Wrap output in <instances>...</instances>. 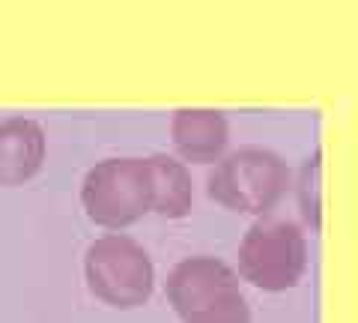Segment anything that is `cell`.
<instances>
[{"label": "cell", "mask_w": 358, "mask_h": 323, "mask_svg": "<svg viewBox=\"0 0 358 323\" xmlns=\"http://www.w3.org/2000/svg\"><path fill=\"white\" fill-rule=\"evenodd\" d=\"M171 138L185 162L212 165L227 150L230 123L215 108H179L171 120Z\"/></svg>", "instance_id": "obj_5"}, {"label": "cell", "mask_w": 358, "mask_h": 323, "mask_svg": "<svg viewBox=\"0 0 358 323\" xmlns=\"http://www.w3.org/2000/svg\"><path fill=\"white\" fill-rule=\"evenodd\" d=\"M308 270V242L296 221L263 216L239 242V273L260 291H289Z\"/></svg>", "instance_id": "obj_4"}, {"label": "cell", "mask_w": 358, "mask_h": 323, "mask_svg": "<svg viewBox=\"0 0 358 323\" xmlns=\"http://www.w3.org/2000/svg\"><path fill=\"white\" fill-rule=\"evenodd\" d=\"M81 204L102 228H129L152 209V171L147 159L120 156L87 171L81 183Z\"/></svg>", "instance_id": "obj_2"}, {"label": "cell", "mask_w": 358, "mask_h": 323, "mask_svg": "<svg viewBox=\"0 0 358 323\" xmlns=\"http://www.w3.org/2000/svg\"><path fill=\"white\" fill-rule=\"evenodd\" d=\"M45 129L30 117L0 123V186H21L42 171Z\"/></svg>", "instance_id": "obj_6"}, {"label": "cell", "mask_w": 358, "mask_h": 323, "mask_svg": "<svg viewBox=\"0 0 358 323\" xmlns=\"http://www.w3.org/2000/svg\"><path fill=\"white\" fill-rule=\"evenodd\" d=\"M150 171H152V209L164 219H182L194 204V188L192 174L179 159L164 153L150 156Z\"/></svg>", "instance_id": "obj_7"}, {"label": "cell", "mask_w": 358, "mask_h": 323, "mask_svg": "<svg viewBox=\"0 0 358 323\" xmlns=\"http://www.w3.org/2000/svg\"><path fill=\"white\" fill-rule=\"evenodd\" d=\"M179 317H182V323H251V308L242 296V287L227 284L215 294L197 299Z\"/></svg>", "instance_id": "obj_8"}, {"label": "cell", "mask_w": 358, "mask_h": 323, "mask_svg": "<svg viewBox=\"0 0 358 323\" xmlns=\"http://www.w3.org/2000/svg\"><path fill=\"white\" fill-rule=\"evenodd\" d=\"M289 188V165L268 147H239L212 165L206 192L215 204L233 213L266 216Z\"/></svg>", "instance_id": "obj_1"}, {"label": "cell", "mask_w": 358, "mask_h": 323, "mask_svg": "<svg viewBox=\"0 0 358 323\" xmlns=\"http://www.w3.org/2000/svg\"><path fill=\"white\" fill-rule=\"evenodd\" d=\"M84 275L93 296L110 308H138L150 303L155 284L150 254L126 233H105L90 242Z\"/></svg>", "instance_id": "obj_3"}]
</instances>
